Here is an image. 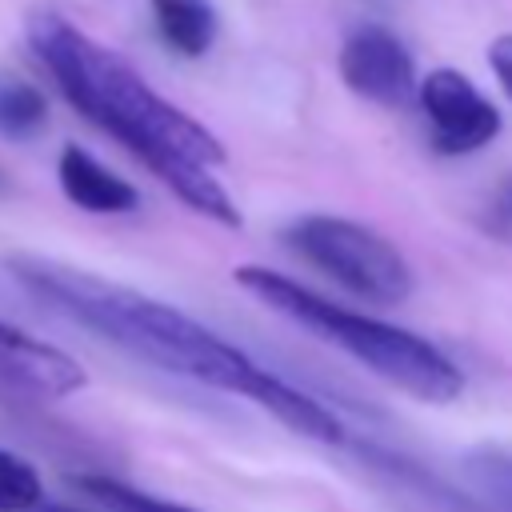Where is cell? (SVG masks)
I'll use <instances>...</instances> for the list:
<instances>
[{
  "mask_svg": "<svg viewBox=\"0 0 512 512\" xmlns=\"http://www.w3.org/2000/svg\"><path fill=\"white\" fill-rule=\"evenodd\" d=\"M28 44L84 120L120 140L192 212L240 228L232 196L212 176V168L224 164V144L204 124L164 100L128 60L84 36L60 12L28 16Z\"/></svg>",
  "mask_w": 512,
  "mask_h": 512,
  "instance_id": "1",
  "label": "cell"
},
{
  "mask_svg": "<svg viewBox=\"0 0 512 512\" xmlns=\"http://www.w3.org/2000/svg\"><path fill=\"white\" fill-rule=\"evenodd\" d=\"M12 276L40 300H48L56 312L72 316L76 324L100 332L104 340H112L116 348L176 372L184 380L220 388V392H236V396H256L264 368L244 356L236 344L220 340L212 328H204L200 320H192L188 312L152 300L136 288L124 284H108L84 268H68L56 260H40V256H16L12 260Z\"/></svg>",
  "mask_w": 512,
  "mask_h": 512,
  "instance_id": "2",
  "label": "cell"
},
{
  "mask_svg": "<svg viewBox=\"0 0 512 512\" xmlns=\"http://www.w3.org/2000/svg\"><path fill=\"white\" fill-rule=\"evenodd\" d=\"M232 280L244 292H252L256 300H264L272 312L304 324L308 332H316L320 340L356 356L364 368H372L376 376H384L388 384H396L400 392H408L416 400L448 404L464 392V372L436 344H428L424 336H416L408 328L340 308V304L308 292L304 284L288 280L284 272H272L260 264H240L232 272Z\"/></svg>",
  "mask_w": 512,
  "mask_h": 512,
  "instance_id": "3",
  "label": "cell"
},
{
  "mask_svg": "<svg viewBox=\"0 0 512 512\" xmlns=\"http://www.w3.org/2000/svg\"><path fill=\"white\" fill-rule=\"evenodd\" d=\"M288 244L324 276L372 304H400L412 296V268L400 248L368 224L344 216H300L288 228Z\"/></svg>",
  "mask_w": 512,
  "mask_h": 512,
  "instance_id": "4",
  "label": "cell"
},
{
  "mask_svg": "<svg viewBox=\"0 0 512 512\" xmlns=\"http://www.w3.org/2000/svg\"><path fill=\"white\" fill-rule=\"evenodd\" d=\"M416 104L432 124V144L448 156L476 152L500 132V112L476 92V84L460 68H432L416 84Z\"/></svg>",
  "mask_w": 512,
  "mask_h": 512,
  "instance_id": "5",
  "label": "cell"
},
{
  "mask_svg": "<svg viewBox=\"0 0 512 512\" xmlns=\"http://www.w3.org/2000/svg\"><path fill=\"white\" fill-rule=\"evenodd\" d=\"M340 80L380 108H416V64L400 36L380 24H364L344 40Z\"/></svg>",
  "mask_w": 512,
  "mask_h": 512,
  "instance_id": "6",
  "label": "cell"
},
{
  "mask_svg": "<svg viewBox=\"0 0 512 512\" xmlns=\"http://www.w3.org/2000/svg\"><path fill=\"white\" fill-rule=\"evenodd\" d=\"M0 384L24 396L60 400L88 384L84 368L56 344L36 340L32 332L0 320Z\"/></svg>",
  "mask_w": 512,
  "mask_h": 512,
  "instance_id": "7",
  "label": "cell"
},
{
  "mask_svg": "<svg viewBox=\"0 0 512 512\" xmlns=\"http://www.w3.org/2000/svg\"><path fill=\"white\" fill-rule=\"evenodd\" d=\"M56 176H60V188L64 196L80 208V212H92V216H120V212H132L140 204V192L116 176L108 164H100L88 148L80 144H68L60 152V164H56Z\"/></svg>",
  "mask_w": 512,
  "mask_h": 512,
  "instance_id": "8",
  "label": "cell"
},
{
  "mask_svg": "<svg viewBox=\"0 0 512 512\" xmlns=\"http://www.w3.org/2000/svg\"><path fill=\"white\" fill-rule=\"evenodd\" d=\"M252 404H260L264 412H272L280 424H288L292 432H300V436H308V440H320V444H340V440H344L340 420H336L320 400H312L308 392L292 388L288 380H280V376H272V372H264V380H260V388H256V396H252Z\"/></svg>",
  "mask_w": 512,
  "mask_h": 512,
  "instance_id": "9",
  "label": "cell"
},
{
  "mask_svg": "<svg viewBox=\"0 0 512 512\" xmlns=\"http://www.w3.org/2000/svg\"><path fill=\"white\" fill-rule=\"evenodd\" d=\"M164 44L188 60L204 56L216 40V12L208 0H148Z\"/></svg>",
  "mask_w": 512,
  "mask_h": 512,
  "instance_id": "10",
  "label": "cell"
},
{
  "mask_svg": "<svg viewBox=\"0 0 512 512\" xmlns=\"http://www.w3.org/2000/svg\"><path fill=\"white\" fill-rule=\"evenodd\" d=\"M464 480L476 496H484L496 512H512V452L508 448H472L460 460Z\"/></svg>",
  "mask_w": 512,
  "mask_h": 512,
  "instance_id": "11",
  "label": "cell"
},
{
  "mask_svg": "<svg viewBox=\"0 0 512 512\" xmlns=\"http://www.w3.org/2000/svg\"><path fill=\"white\" fill-rule=\"evenodd\" d=\"M48 124V100L28 80H0V136L28 140Z\"/></svg>",
  "mask_w": 512,
  "mask_h": 512,
  "instance_id": "12",
  "label": "cell"
},
{
  "mask_svg": "<svg viewBox=\"0 0 512 512\" xmlns=\"http://www.w3.org/2000/svg\"><path fill=\"white\" fill-rule=\"evenodd\" d=\"M72 488L84 492L92 504L108 508V512H196L188 504H172V500H160L152 492H140L124 480H112V476H72Z\"/></svg>",
  "mask_w": 512,
  "mask_h": 512,
  "instance_id": "13",
  "label": "cell"
},
{
  "mask_svg": "<svg viewBox=\"0 0 512 512\" xmlns=\"http://www.w3.org/2000/svg\"><path fill=\"white\" fill-rule=\"evenodd\" d=\"M44 500L40 472L24 460L0 448V512H32Z\"/></svg>",
  "mask_w": 512,
  "mask_h": 512,
  "instance_id": "14",
  "label": "cell"
},
{
  "mask_svg": "<svg viewBox=\"0 0 512 512\" xmlns=\"http://www.w3.org/2000/svg\"><path fill=\"white\" fill-rule=\"evenodd\" d=\"M488 64L496 72V80L504 84V92L512 96V36H496L488 48Z\"/></svg>",
  "mask_w": 512,
  "mask_h": 512,
  "instance_id": "15",
  "label": "cell"
},
{
  "mask_svg": "<svg viewBox=\"0 0 512 512\" xmlns=\"http://www.w3.org/2000/svg\"><path fill=\"white\" fill-rule=\"evenodd\" d=\"M492 216L504 220V224H512V172L500 180V188H496V196H492Z\"/></svg>",
  "mask_w": 512,
  "mask_h": 512,
  "instance_id": "16",
  "label": "cell"
},
{
  "mask_svg": "<svg viewBox=\"0 0 512 512\" xmlns=\"http://www.w3.org/2000/svg\"><path fill=\"white\" fill-rule=\"evenodd\" d=\"M32 512H84V508H76V504H48V500H40Z\"/></svg>",
  "mask_w": 512,
  "mask_h": 512,
  "instance_id": "17",
  "label": "cell"
},
{
  "mask_svg": "<svg viewBox=\"0 0 512 512\" xmlns=\"http://www.w3.org/2000/svg\"><path fill=\"white\" fill-rule=\"evenodd\" d=\"M0 192H4V176H0Z\"/></svg>",
  "mask_w": 512,
  "mask_h": 512,
  "instance_id": "18",
  "label": "cell"
}]
</instances>
